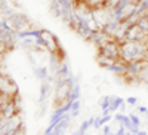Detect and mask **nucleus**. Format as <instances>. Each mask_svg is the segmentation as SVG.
<instances>
[{"label":"nucleus","instance_id":"nucleus-13","mask_svg":"<svg viewBox=\"0 0 148 135\" xmlns=\"http://www.w3.org/2000/svg\"><path fill=\"white\" fill-rule=\"evenodd\" d=\"M126 104L129 105V107H135L138 104V98L136 96H129V98H126Z\"/></svg>","mask_w":148,"mask_h":135},{"label":"nucleus","instance_id":"nucleus-1","mask_svg":"<svg viewBox=\"0 0 148 135\" xmlns=\"http://www.w3.org/2000/svg\"><path fill=\"white\" fill-rule=\"evenodd\" d=\"M148 59V43L138 40L120 42V61L125 64H132L136 61Z\"/></svg>","mask_w":148,"mask_h":135},{"label":"nucleus","instance_id":"nucleus-5","mask_svg":"<svg viewBox=\"0 0 148 135\" xmlns=\"http://www.w3.org/2000/svg\"><path fill=\"white\" fill-rule=\"evenodd\" d=\"M126 103V100H123L121 96H113L111 98V105H110V112L111 113H114V112H117L119 108H121V105Z\"/></svg>","mask_w":148,"mask_h":135},{"label":"nucleus","instance_id":"nucleus-14","mask_svg":"<svg viewBox=\"0 0 148 135\" xmlns=\"http://www.w3.org/2000/svg\"><path fill=\"white\" fill-rule=\"evenodd\" d=\"M126 134H127V129L121 125H119V129L113 132V135H126Z\"/></svg>","mask_w":148,"mask_h":135},{"label":"nucleus","instance_id":"nucleus-10","mask_svg":"<svg viewBox=\"0 0 148 135\" xmlns=\"http://www.w3.org/2000/svg\"><path fill=\"white\" fill-rule=\"evenodd\" d=\"M136 24L138 25L148 34V14H145V15H141L139 18H138V21H136Z\"/></svg>","mask_w":148,"mask_h":135},{"label":"nucleus","instance_id":"nucleus-6","mask_svg":"<svg viewBox=\"0 0 148 135\" xmlns=\"http://www.w3.org/2000/svg\"><path fill=\"white\" fill-rule=\"evenodd\" d=\"M93 122H95V117L92 116L90 119H88V120H84L83 123L80 125V128L76 131V135H84L86 132H88V129L89 128H92L93 126Z\"/></svg>","mask_w":148,"mask_h":135},{"label":"nucleus","instance_id":"nucleus-4","mask_svg":"<svg viewBox=\"0 0 148 135\" xmlns=\"http://www.w3.org/2000/svg\"><path fill=\"white\" fill-rule=\"evenodd\" d=\"M114 120L117 122L119 125H121V126H125L127 131H130V132H138L141 128H138V126H135L133 123H132V120H130V117H129V114H125V113H116L114 114Z\"/></svg>","mask_w":148,"mask_h":135},{"label":"nucleus","instance_id":"nucleus-15","mask_svg":"<svg viewBox=\"0 0 148 135\" xmlns=\"http://www.w3.org/2000/svg\"><path fill=\"white\" fill-rule=\"evenodd\" d=\"M101 82H102V77H101L99 74H96V76L92 79V83H96V85H98V83H101Z\"/></svg>","mask_w":148,"mask_h":135},{"label":"nucleus","instance_id":"nucleus-8","mask_svg":"<svg viewBox=\"0 0 148 135\" xmlns=\"http://www.w3.org/2000/svg\"><path fill=\"white\" fill-rule=\"evenodd\" d=\"M34 73H36V76L39 77L42 82L49 79V71H47V67H36Z\"/></svg>","mask_w":148,"mask_h":135},{"label":"nucleus","instance_id":"nucleus-9","mask_svg":"<svg viewBox=\"0 0 148 135\" xmlns=\"http://www.w3.org/2000/svg\"><path fill=\"white\" fill-rule=\"evenodd\" d=\"M111 98H113V96L104 95V96H101L99 100H98V105L101 107V110H108V108H110V105H111Z\"/></svg>","mask_w":148,"mask_h":135},{"label":"nucleus","instance_id":"nucleus-2","mask_svg":"<svg viewBox=\"0 0 148 135\" xmlns=\"http://www.w3.org/2000/svg\"><path fill=\"white\" fill-rule=\"evenodd\" d=\"M76 85L74 77H68L62 82L56 83V91H55V108L59 105H64L67 103H70V94Z\"/></svg>","mask_w":148,"mask_h":135},{"label":"nucleus","instance_id":"nucleus-3","mask_svg":"<svg viewBox=\"0 0 148 135\" xmlns=\"http://www.w3.org/2000/svg\"><path fill=\"white\" fill-rule=\"evenodd\" d=\"M98 54L105 55L108 58L113 59H120V42H117L116 39L110 37L105 43H102L101 46H98Z\"/></svg>","mask_w":148,"mask_h":135},{"label":"nucleus","instance_id":"nucleus-12","mask_svg":"<svg viewBox=\"0 0 148 135\" xmlns=\"http://www.w3.org/2000/svg\"><path fill=\"white\" fill-rule=\"evenodd\" d=\"M136 112H138V114L141 116V119L144 117V120H147V117H148V108H147L145 105H139V107L136 108Z\"/></svg>","mask_w":148,"mask_h":135},{"label":"nucleus","instance_id":"nucleus-16","mask_svg":"<svg viewBox=\"0 0 148 135\" xmlns=\"http://www.w3.org/2000/svg\"><path fill=\"white\" fill-rule=\"evenodd\" d=\"M135 134H136V135H148V132L144 131V129H139L138 132H135Z\"/></svg>","mask_w":148,"mask_h":135},{"label":"nucleus","instance_id":"nucleus-18","mask_svg":"<svg viewBox=\"0 0 148 135\" xmlns=\"http://www.w3.org/2000/svg\"><path fill=\"white\" fill-rule=\"evenodd\" d=\"M43 135H46V134H43Z\"/></svg>","mask_w":148,"mask_h":135},{"label":"nucleus","instance_id":"nucleus-17","mask_svg":"<svg viewBox=\"0 0 148 135\" xmlns=\"http://www.w3.org/2000/svg\"><path fill=\"white\" fill-rule=\"evenodd\" d=\"M132 135H136V134H135V132H133V134H132Z\"/></svg>","mask_w":148,"mask_h":135},{"label":"nucleus","instance_id":"nucleus-7","mask_svg":"<svg viewBox=\"0 0 148 135\" xmlns=\"http://www.w3.org/2000/svg\"><path fill=\"white\" fill-rule=\"evenodd\" d=\"M80 108H82V101L80 100H76L71 103V110H70V116L74 119L80 114Z\"/></svg>","mask_w":148,"mask_h":135},{"label":"nucleus","instance_id":"nucleus-11","mask_svg":"<svg viewBox=\"0 0 148 135\" xmlns=\"http://www.w3.org/2000/svg\"><path fill=\"white\" fill-rule=\"evenodd\" d=\"M129 117H130L132 123H133L135 126L141 128V126L144 125V123H142V119H141V116H139V114H136V113H130V114H129Z\"/></svg>","mask_w":148,"mask_h":135}]
</instances>
